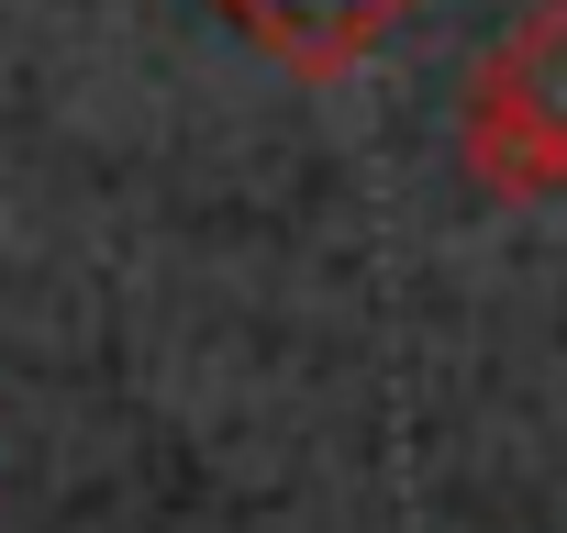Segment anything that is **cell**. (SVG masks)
I'll return each mask as SVG.
<instances>
[{"instance_id": "6da1fadb", "label": "cell", "mask_w": 567, "mask_h": 533, "mask_svg": "<svg viewBox=\"0 0 567 533\" xmlns=\"http://www.w3.org/2000/svg\"><path fill=\"white\" fill-rule=\"evenodd\" d=\"M456 167L489 200H567V0L523 12L456 101Z\"/></svg>"}, {"instance_id": "7a4b0ae2", "label": "cell", "mask_w": 567, "mask_h": 533, "mask_svg": "<svg viewBox=\"0 0 567 533\" xmlns=\"http://www.w3.org/2000/svg\"><path fill=\"white\" fill-rule=\"evenodd\" d=\"M212 12L267 56V67H290V79H346V67H368L423 0H212Z\"/></svg>"}]
</instances>
